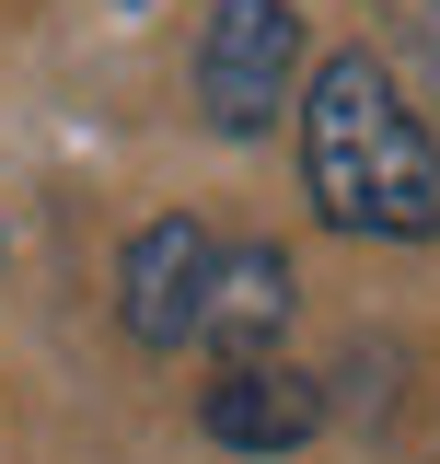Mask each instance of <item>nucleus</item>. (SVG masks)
Listing matches in <instances>:
<instances>
[{
  "mask_svg": "<svg viewBox=\"0 0 440 464\" xmlns=\"http://www.w3.org/2000/svg\"><path fill=\"white\" fill-rule=\"evenodd\" d=\"M197 430H209L220 453H301V441L325 430V383L290 372V360H220Z\"/></svg>",
  "mask_w": 440,
  "mask_h": 464,
  "instance_id": "20e7f679",
  "label": "nucleus"
},
{
  "mask_svg": "<svg viewBox=\"0 0 440 464\" xmlns=\"http://www.w3.org/2000/svg\"><path fill=\"white\" fill-rule=\"evenodd\" d=\"M209 267H220L209 221L163 209L151 232H128V256H116V325L139 348H186L197 337V302H209Z\"/></svg>",
  "mask_w": 440,
  "mask_h": 464,
  "instance_id": "7ed1b4c3",
  "label": "nucleus"
},
{
  "mask_svg": "<svg viewBox=\"0 0 440 464\" xmlns=\"http://www.w3.org/2000/svg\"><path fill=\"white\" fill-rule=\"evenodd\" d=\"M301 12L290 0H209V24H197V116H209L220 140H267L290 93H301Z\"/></svg>",
  "mask_w": 440,
  "mask_h": 464,
  "instance_id": "f03ea898",
  "label": "nucleus"
},
{
  "mask_svg": "<svg viewBox=\"0 0 440 464\" xmlns=\"http://www.w3.org/2000/svg\"><path fill=\"white\" fill-rule=\"evenodd\" d=\"M278 325H290V256H278V244H220L209 302H197V337H209L220 360H267Z\"/></svg>",
  "mask_w": 440,
  "mask_h": 464,
  "instance_id": "39448f33",
  "label": "nucleus"
},
{
  "mask_svg": "<svg viewBox=\"0 0 440 464\" xmlns=\"http://www.w3.org/2000/svg\"><path fill=\"white\" fill-rule=\"evenodd\" d=\"M290 116H301V186H313L325 232H359V244H429L440 232V140L371 47L313 58Z\"/></svg>",
  "mask_w": 440,
  "mask_h": 464,
  "instance_id": "f257e3e1",
  "label": "nucleus"
}]
</instances>
